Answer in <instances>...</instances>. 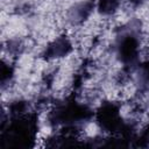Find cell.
<instances>
[{
  "instance_id": "6da1fadb",
  "label": "cell",
  "mask_w": 149,
  "mask_h": 149,
  "mask_svg": "<svg viewBox=\"0 0 149 149\" xmlns=\"http://www.w3.org/2000/svg\"><path fill=\"white\" fill-rule=\"evenodd\" d=\"M122 58L125 61H132L136 56V42L133 38H128L122 43L121 47Z\"/></svg>"
},
{
  "instance_id": "7a4b0ae2",
  "label": "cell",
  "mask_w": 149,
  "mask_h": 149,
  "mask_svg": "<svg viewBox=\"0 0 149 149\" xmlns=\"http://www.w3.org/2000/svg\"><path fill=\"white\" fill-rule=\"evenodd\" d=\"M118 5L116 0H101L100 1V10L102 13H111Z\"/></svg>"
}]
</instances>
